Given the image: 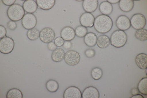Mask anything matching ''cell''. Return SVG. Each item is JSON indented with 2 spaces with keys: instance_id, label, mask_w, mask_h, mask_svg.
Here are the masks:
<instances>
[{
  "instance_id": "22",
  "label": "cell",
  "mask_w": 147,
  "mask_h": 98,
  "mask_svg": "<svg viewBox=\"0 0 147 98\" xmlns=\"http://www.w3.org/2000/svg\"><path fill=\"white\" fill-rule=\"evenodd\" d=\"M97 45L100 49H105L110 44V39L106 35H100L97 40Z\"/></svg>"
},
{
  "instance_id": "34",
  "label": "cell",
  "mask_w": 147,
  "mask_h": 98,
  "mask_svg": "<svg viewBox=\"0 0 147 98\" xmlns=\"http://www.w3.org/2000/svg\"><path fill=\"white\" fill-rule=\"evenodd\" d=\"M47 47H48V49H49V50L52 51V52H53L55 50H56L57 49V46L56 45V44H55L54 41L50 42V43H49L48 44Z\"/></svg>"
},
{
  "instance_id": "37",
  "label": "cell",
  "mask_w": 147,
  "mask_h": 98,
  "mask_svg": "<svg viewBox=\"0 0 147 98\" xmlns=\"http://www.w3.org/2000/svg\"><path fill=\"white\" fill-rule=\"evenodd\" d=\"M131 93L132 94V96H134V95L139 94V90H138V88H132V89L131 90Z\"/></svg>"
},
{
  "instance_id": "7",
  "label": "cell",
  "mask_w": 147,
  "mask_h": 98,
  "mask_svg": "<svg viewBox=\"0 0 147 98\" xmlns=\"http://www.w3.org/2000/svg\"><path fill=\"white\" fill-rule=\"evenodd\" d=\"M55 38V32L49 27H46L40 31L39 39L44 43L49 44L53 41Z\"/></svg>"
},
{
  "instance_id": "14",
  "label": "cell",
  "mask_w": 147,
  "mask_h": 98,
  "mask_svg": "<svg viewBox=\"0 0 147 98\" xmlns=\"http://www.w3.org/2000/svg\"><path fill=\"white\" fill-rule=\"evenodd\" d=\"M82 97L83 98H99V92L94 87H88L82 93Z\"/></svg>"
},
{
  "instance_id": "28",
  "label": "cell",
  "mask_w": 147,
  "mask_h": 98,
  "mask_svg": "<svg viewBox=\"0 0 147 98\" xmlns=\"http://www.w3.org/2000/svg\"><path fill=\"white\" fill-rule=\"evenodd\" d=\"M136 39L140 41H146L147 40V30L145 28L138 30L135 33Z\"/></svg>"
},
{
  "instance_id": "23",
  "label": "cell",
  "mask_w": 147,
  "mask_h": 98,
  "mask_svg": "<svg viewBox=\"0 0 147 98\" xmlns=\"http://www.w3.org/2000/svg\"><path fill=\"white\" fill-rule=\"evenodd\" d=\"M46 88L50 93H55L58 90L59 84L55 80H49L46 83Z\"/></svg>"
},
{
  "instance_id": "36",
  "label": "cell",
  "mask_w": 147,
  "mask_h": 98,
  "mask_svg": "<svg viewBox=\"0 0 147 98\" xmlns=\"http://www.w3.org/2000/svg\"><path fill=\"white\" fill-rule=\"evenodd\" d=\"M63 47L64 49H70L72 47V43H71V41H64Z\"/></svg>"
},
{
  "instance_id": "31",
  "label": "cell",
  "mask_w": 147,
  "mask_h": 98,
  "mask_svg": "<svg viewBox=\"0 0 147 98\" xmlns=\"http://www.w3.org/2000/svg\"><path fill=\"white\" fill-rule=\"evenodd\" d=\"M64 41L61 37H58L56 39H55L54 42H55V44H56V45L57 47H61L63 46V44L64 43Z\"/></svg>"
},
{
  "instance_id": "17",
  "label": "cell",
  "mask_w": 147,
  "mask_h": 98,
  "mask_svg": "<svg viewBox=\"0 0 147 98\" xmlns=\"http://www.w3.org/2000/svg\"><path fill=\"white\" fill-rule=\"evenodd\" d=\"M36 3L40 9L44 11H48L54 6L55 0H37Z\"/></svg>"
},
{
  "instance_id": "5",
  "label": "cell",
  "mask_w": 147,
  "mask_h": 98,
  "mask_svg": "<svg viewBox=\"0 0 147 98\" xmlns=\"http://www.w3.org/2000/svg\"><path fill=\"white\" fill-rule=\"evenodd\" d=\"M131 26L135 30L143 29L146 25V18L142 14H135L130 20Z\"/></svg>"
},
{
  "instance_id": "24",
  "label": "cell",
  "mask_w": 147,
  "mask_h": 98,
  "mask_svg": "<svg viewBox=\"0 0 147 98\" xmlns=\"http://www.w3.org/2000/svg\"><path fill=\"white\" fill-rule=\"evenodd\" d=\"M138 90L142 95H147V78H142L138 84Z\"/></svg>"
},
{
  "instance_id": "21",
  "label": "cell",
  "mask_w": 147,
  "mask_h": 98,
  "mask_svg": "<svg viewBox=\"0 0 147 98\" xmlns=\"http://www.w3.org/2000/svg\"><path fill=\"white\" fill-rule=\"evenodd\" d=\"M66 53L63 49L57 48L56 50H55L52 53V59L54 62L58 63L61 62L64 59Z\"/></svg>"
},
{
  "instance_id": "27",
  "label": "cell",
  "mask_w": 147,
  "mask_h": 98,
  "mask_svg": "<svg viewBox=\"0 0 147 98\" xmlns=\"http://www.w3.org/2000/svg\"><path fill=\"white\" fill-rule=\"evenodd\" d=\"M91 75L92 78H93L95 80H98L101 77H102L103 75V71L100 68L96 67L93 68L91 70Z\"/></svg>"
},
{
  "instance_id": "20",
  "label": "cell",
  "mask_w": 147,
  "mask_h": 98,
  "mask_svg": "<svg viewBox=\"0 0 147 98\" xmlns=\"http://www.w3.org/2000/svg\"><path fill=\"white\" fill-rule=\"evenodd\" d=\"M113 7L112 4L109 3L107 1H103L99 5V11L102 15L109 16L113 12Z\"/></svg>"
},
{
  "instance_id": "18",
  "label": "cell",
  "mask_w": 147,
  "mask_h": 98,
  "mask_svg": "<svg viewBox=\"0 0 147 98\" xmlns=\"http://www.w3.org/2000/svg\"><path fill=\"white\" fill-rule=\"evenodd\" d=\"M136 64L141 69H146L147 68V55L139 53L136 57Z\"/></svg>"
},
{
  "instance_id": "11",
  "label": "cell",
  "mask_w": 147,
  "mask_h": 98,
  "mask_svg": "<svg viewBox=\"0 0 147 98\" xmlns=\"http://www.w3.org/2000/svg\"><path fill=\"white\" fill-rule=\"evenodd\" d=\"M63 97L64 98H81L82 92L79 88L76 87L71 86L68 87L64 91Z\"/></svg>"
},
{
  "instance_id": "38",
  "label": "cell",
  "mask_w": 147,
  "mask_h": 98,
  "mask_svg": "<svg viewBox=\"0 0 147 98\" xmlns=\"http://www.w3.org/2000/svg\"><path fill=\"white\" fill-rule=\"evenodd\" d=\"M109 3H110L111 4H117V3H119V0H108L107 1Z\"/></svg>"
},
{
  "instance_id": "25",
  "label": "cell",
  "mask_w": 147,
  "mask_h": 98,
  "mask_svg": "<svg viewBox=\"0 0 147 98\" xmlns=\"http://www.w3.org/2000/svg\"><path fill=\"white\" fill-rule=\"evenodd\" d=\"M7 98H22L23 94L22 91L17 88H12L9 90L6 95Z\"/></svg>"
},
{
  "instance_id": "39",
  "label": "cell",
  "mask_w": 147,
  "mask_h": 98,
  "mask_svg": "<svg viewBox=\"0 0 147 98\" xmlns=\"http://www.w3.org/2000/svg\"><path fill=\"white\" fill-rule=\"evenodd\" d=\"M137 97H140V98H144L143 95H140L139 94H137V95H134V96H132L131 97V98H137Z\"/></svg>"
},
{
  "instance_id": "15",
  "label": "cell",
  "mask_w": 147,
  "mask_h": 98,
  "mask_svg": "<svg viewBox=\"0 0 147 98\" xmlns=\"http://www.w3.org/2000/svg\"><path fill=\"white\" fill-rule=\"evenodd\" d=\"M23 7H24L25 12L29 14L34 13L37 9H38V5H37L36 1L33 0H27L23 3Z\"/></svg>"
},
{
  "instance_id": "30",
  "label": "cell",
  "mask_w": 147,
  "mask_h": 98,
  "mask_svg": "<svg viewBox=\"0 0 147 98\" xmlns=\"http://www.w3.org/2000/svg\"><path fill=\"white\" fill-rule=\"evenodd\" d=\"M85 55L87 58H93L95 55H96V52H95V50L94 49H88L85 50Z\"/></svg>"
},
{
  "instance_id": "1",
  "label": "cell",
  "mask_w": 147,
  "mask_h": 98,
  "mask_svg": "<svg viewBox=\"0 0 147 98\" xmlns=\"http://www.w3.org/2000/svg\"><path fill=\"white\" fill-rule=\"evenodd\" d=\"M113 21L109 16L100 15L95 18L94 27L96 31L101 34H105L111 30Z\"/></svg>"
},
{
  "instance_id": "2",
  "label": "cell",
  "mask_w": 147,
  "mask_h": 98,
  "mask_svg": "<svg viewBox=\"0 0 147 98\" xmlns=\"http://www.w3.org/2000/svg\"><path fill=\"white\" fill-rule=\"evenodd\" d=\"M110 44L116 48H121L126 44L127 36L126 32L121 30L115 31L110 37Z\"/></svg>"
},
{
  "instance_id": "35",
  "label": "cell",
  "mask_w": 147,
  "mask_h": 98,
  "mask_svg": "<svg viewBox=\"0 0 147 98\" xmlns=\"http://www.w3.org/2000/svg\"><path fill=\"white\" fill-rule=\"evenodd\" d=\"M2 2L6 6L10 7L15 4L16 0H3Z\"/></svg>"
},
{
  "instance_id": "16",
  "label": "cell",
  "mask_w": 147,
  "mask_h": 98,
  "mask_svg": "<svg viewBox=\"0 0 147 98\" xmlns=\"http://www.w3.org/2000/svg\"><path fill=\"white\" fill-rule=\"evenodd\" d=\"M118 4L119 9L125 12L131 11L134 6V3L132 0H120Z\"/></svg>"
},
{
  "instance_id": "6",
  "label": "cell",
  "mask_w": 147,
  "mask_h": 98,
  "mask_svg": "<svg viewBox=\"0 0 147 98\" xmlns=\"http://www.w3.org/2000/svg\"><path fill=\"white\" fill-rule=\"evenodd\" d=\"M80 55L76 50H69L66 53L64 61L69 66H76L80 61Z\"/></svg>"
},
{
  "instance_id": "12",
  "label": "cell",
  "mask_w": 147,
  "mask_h": 98,
  "mask_svg": "<svg viewBox=\"0 0 147 98\" xmlns=\"http://www.w3.org/2000/svg\"><path fill=\"white\" fill-rule=\"evenodd\" d=\"M61 37L65 41H71L76 37L75 30L71 26L63 28L61 31Z\"/></svg>"
},
{
  "instance_id": "33",
  "label": "cell",
  "mask_w": 147,
  "mask_h": 98,
  "mask_svg": "<svg viewBox=\"0 0 147 98\" xmlns=\"http://www.w3.org/2000/svg\"><path fill=\"white\" fill-rule=\"evenodd\" d=\"M6 34L7 31L5 27L3 26V25H0V39H1L6 37Z\"/></svg>"
},
{
  "instance_id": "3",
  "label": "cell",
  "mask_w": 147,
  "mask_h": 98,
  "mask_svg": "<svg viewBox=\"0 0 147 98\" xmlns=\"http://www.w3.org/2000/svg\"><path fill=\"white\" fill-rule=\"evenodd\" d=\"M25 15L24 7L18 4H14L7 9V16L9 19L12 21L18 22L22 20Z\"/></svg>"
},
{
  "instance_id": "9",
  "label": "cell",
  "mask_w": 147,
  "mask_h": 98,
  "mask_svg": "<svg viewBox=\"0 0 147 98\" xmlns=\"http://www.w3.org/2000/svg\"><path fill=\"white\" fill-rule=\"evenodd\" d=\"M95 18L90 13H84L80 17V23L82 26L85 28H92L94 26Z\"/></svg>"
},
{
  "instance_id": "29",
  "label": "cell",
  "mask_w": 147,
  "mask_h": 98,
  "mask_svg": "<svg viewBox=\"0 0 147 98\" xmlns=\"http://www.w3.org/2000/svg\"><path fill=\"white\" fill-rule=\"evenodd\" d=\"M88 30L87 28L83 26H77L75 29L76 36H77L79 38H84L86 36V34L88 33Z\"/></svg>"
},
{
  "instance_id": "19",
  "label": "cell",
  "mask_w": 147,
  "mask_h": 98,
  "mask_svg": "<svg viewBox=\"0 0 147 98\" xmlns=\"http://www.w3.org/2000/svg\"><path fill=\"white\" fill-rule=\"evenodd\" d=\"M98 37L94 32H88L84 37V43L90 47H94L97 43Z\"/></svg>"
},
{
  "instance_id": "13",
  "label": "cell",
  "mask_w": 147,
  "mask_h": 98,
  "mask_svg": "<svg viewBox=\"0 0 147 98\" xmlns=\"http://www.w3.org/2000/svg\"><path fill=\"white\" fill-rule=\"evenodd\" d=\"M99 1L98 0H85L83 1V9L87 12L90 13L94 12L98 7Z\"/></svg>"
},
{
  "instance_id": "8",
  "label": "cell",
  "mask_w": 147,
  "mask_h": 98,
  "mask_svg": "<svg viewBox=\"0 0 147 98\" xmlns=\"http://www.w3.org/2000/svg\"><path fill=\"white\" fill-rule=\"evenodd\" d=\"M36 24L37 18L33 14H26L22 20V25L23 27L28 30L34 28Z\"/></svg>"
},
{
  "instance_id": "32",
  "label": "cell",
  "mask_w": 147,
  "mask_h": 98,
  "mask_svg": "<svg viewBox=\"0 0 147 98\" xmlns=\"http://www.w3.org/2000/svg\"><path fill=\"white\" fill-rule=\"evenodd\" d=\"M7 26L8 29L10 30H12V31L15 30L17 28V23H16V22H13L12 20L9 21L7 23Z\"/></svg>"
},
{
  "instance_id": "10",
  "label": "cell",
  "mask_w": 147,
  "mask_h": 98,
  "mask_svg": "<svg viewBox=\"0 0 147 98\" xmlns=\"http://www.w3.org/2000/svg\"><path fill=\"white\" fill-rule=\"evenodd\" d=\"M116 25L119 30L126 31L131 28L130 19L125 16H119L116 21Z\"/></svg>"
},
{
  "instance_id": "26",
  "label": "cell",
  "mask_w": 147,
  "mask_h": 98,
  "mask_svg": "<svg viewBox=\"0 0 147 98\" xmlns=\"http://www.w3.org/2000/svg\"><path fill=\"white\" fill-rule=\"evenodd\" d=\"M39 31L38 29L35 28L33 29L28 30L26 33L27 38L31 41H35L38 39L39 38Z\"/></svg>"
},
{
  "instance_id": "4",
  "label": "cell",
  "mask_w": 147,
  "mask_h": 98,
  "mask_svg": "<svg viewBox=\"0 0 147 98\" xmlns=\"http://www.w3.org/2000/svg\"><path fill=\"white\" fill-rule=\"evenodd\" d=\"M15 43L10 37H5L0 40V52L3 54H9L14 48Z\"/></svg>"
}]
</instances>
